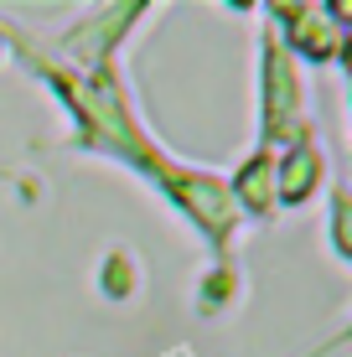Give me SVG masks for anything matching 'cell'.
<instances>
[{
	"mask_svg": "<svg viewBox=\"0 0 352 357\" xmlns=\"http://www.w3.org/2000/svg\"><path fill=\"white\" fill-rule=\"evenodd\" d=\"M316 176H321V155H316V140H311L306 130H300V140L290 145V155H285V166H280V176H275V197L280 202H306L311 192H316Z\"/></svg>",
	"mask_w": 352,
	"mask_h": 357,
	"instance_id": "obj_1",
	"label": "cell"
}]
</instances>
